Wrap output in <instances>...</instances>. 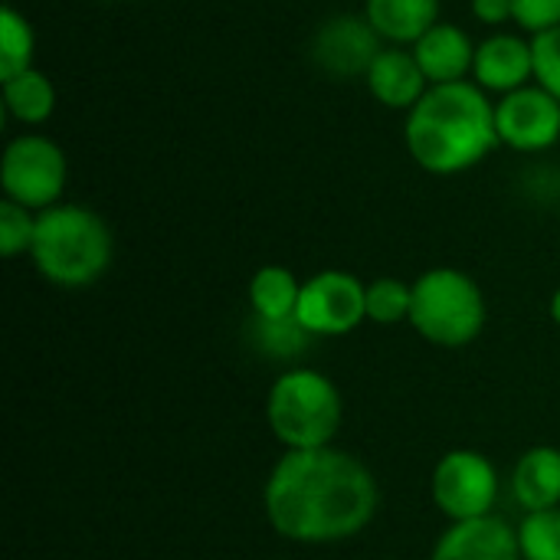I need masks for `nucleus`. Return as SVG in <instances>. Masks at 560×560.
I'll return each instance as SVG.
<instances>
[{"mask_svg":"<svg viewBox=\"0 0 560 560\" xmlns=\"http://www.w3.org/2000/svg\"><path fill=\"white\" fill-rule=\"evenodd\" d=\"M272 528L302 545H328L358 535L377 512V482L351 453L289 450L262 492Z\"/></svg>","mask_w":560,"mask_h":560,"instance_id":"obj_1","label":"nucleus"},{"mask_svg":"<svg viewBox=\"0 0 560 560\" xmlns=\"http://www.w3.org/2000/svg\"><path fill=\"white\" fill-rule=\"evenodd\" d=\"M404 148L433 177H456L479 167L499 144L495 98L472 79L430 85L404 115Z\"/></svg>","mask_w":560,"mask_h":560,"instance_id":"obj_2","label":"nucleus"},{"mask_svg":"<svg viewBox=\"0 0 560 560\" xmlns=\"http://www.w3.org/2000/svg\"><path fill=\"white\" fill-rule=\"evenodd\" d=\"M30 259L46 282L85 289L112 266V230L92 207L56 203L36 213Z\"/></svg>","mask_w":560,"mask_h":560,"instance_id":"obj_3","label":"nucleus"},{"mask_svg":"<svg viewBox=\"0 0 560 560\" xmlns=\"http://www.w3.org/2000/svg\"><path fill=\"white\" fill-rule=\"evenodd\" d=\"M269 427L276 440L289 450H322L335 440L345 407L338 387L318 371L282 374L266 404Z\"/></svg>","mask_w":560,"mask_h":560,"instance_id":"obj_4","label":"nucleus"},{"mask_svg":"<svg viewBox=\"0 0 560 560\" xmlns=\"http://www.w3.org/2000/svg\"><path fill=\"white\" fill-rule=\"evenodd\" d=\"M410 325L440 348H463L486 325V299L463 269L436 266L413 282Z\"/></svg>","mask_w":560,"mask_h":560,"instance_id":"obj_5","label":"nucleus"},{"mask_svg":"<svg viewBox=\"0 0 560 560\" xmlns=\"http://www.w3.org/2000/svg\"><path fill=\"white\" fill-rule=\"evenodd\" d=\"M66 180H69V161L59 141H52L43 131H20L7 141L0 154L3 200L43 213L62 203Z\"/></svg>","mask_w":560,"mask_h":560,"instance_id":"obj_6","label":"nucleus"},{"mask_svg":"<svg viewBox=\"0 0 560 560\" xmlns=\"http://www.w3.org/2000/svg\"><path fill=\"white\" fill-rule=\"evenodd\" d=\"M368 318V285L341 269H325L302 282L295 322L308 335H348Z\"/></svg>","mask_w":560,"mask_h":560,"instance_id":"obj_7","label":"nucleus"},{"mask_svg":"<svg viewBox=\"0 0 560 560\" xmlns=\"http://www.w3.org/2000/svg\"><path fill=\"white\" fill-rule=\"evenodd\" d=\"M499 495L495 466L476 450H453L433 472V499L453 522H472L492 515Z\"/></svg>","mask_w":560,"mask_h":560,"instance_id":"obj_8","label":"nucleus"},{"mask_svg":"<svg viewBox=\"0 0 560 560\" xmlns=\"http://www.w3.org/2000/svg\"><path fill=\"white\" fill-rule=\"evenodd\" d=\"M499 144L518 154H541L560 141V102L538 82L495 98Z\"/></svg>","mask_w":560,"mask_h":560,"instance_id":"obj_9","label":"nucleus"},{"mask_svg":"<svg viewBox=\"0 0 560 560\" xmlns=\"http://www.w3.org/2000/svg\"><path fill=\"white\" fill-rule=\"evenodd\" d=\"M387 43L377 36V30L368 23L364 13H335L318 23L312 33V62L328 79H361L368 75L371 62Z\"/></svg>","mask_w":560,"mask_h":560,"instance_id":"obj_10","label":"nucleus"},{"mask_svg":"<svg viewBox=\"0 0 560 560\" xmlns=\"http://www.w3.org/2000/svg\"><path fill=\"white\" fill-rule=\"evenodd\" d=\"M472 82L502 98L515 89H525L535 82V49L532 36L518 30H495L476 46V62H472Z\"/></svg>","mask_w":560,"mask_h":560,"instance_id":"obj_11","label":"nucleus"},{"mask_svg":"<svg viewBox=\"0 0 560 560\" xmlns=\"http://www.w3.org/2000/svg\"><path fill=\"white\" fill-rule=\"evenodd\" d=\"M476 39L469 36L466 26L440 20L433 30H427L410 49L427 75L430 85H450V82H466L472 79V62H476Z\"/></svg>","mask_w":560,"mask_h":560,"instance_id":"obj_12","label":"nucleus"},{"mask_svg":"<svg viewBox=\"0 0 560 560\" xmlns=\"http://www.w3.org/2000/svg\"><path fill=\"white\" fill-rule=\"evenodd\" d=\"M364 85L371 92V98L381 105V108H390V112H410L430 89L417 56L410 46H384L377 52V59L371 62L368 75H364Z\"/></svg>","mask_w":560,"mask_h":560,"instance_id":"obj_13","label":"nucleus"},{"mask_svg":"<svg viewBox=\"0 0 560 560\" xmlns=\"http://www.w3.org/2000/svg\"><path fill=\"white\" fill-rule=\"evenodd\" d=\"M433 560H525L518 532H512L502 518L486 515L472 522H456L440 541Z\"/></svg>","mask_w":560,"mask_h":560,"instance_id":"obj_14","label":"nucleus"},{"mask_svg":"<svg viewBox=\"0 0 560 560\" xmlns=\"http://www.w3.org/2000/svg\"><path fill=\"white\" fill-rule=\"evenodd\" d=\"M440 0H364V16L387 46H413L440 16Z\"/></svg>","mask_w":560,"mask_h":560,"instance_id":"obj_15","label":"nucleus"},{"mask_svg":"<svg viewBox=\"0 0 560 560\" xmlns=\"http://www.w3.org/2000/svg\"><path fill=\"white\" fill-rule=\"evenodd\" d=\"M56 85L43 69H26L10 79H0V108L10 121L23 125L26 131L46 125L56 112Z\"/></svg>","mask_w":560,"mask_h":560,"instance_id":"obj_16","label":"nucleus"},{"mask_svg":"<svg viewBox=\"0 0 560 560\" xmlns=\"http://www.w3.org/2000/svg\"><path fill=\"white\" fill-rule=\"evenodd\" d=\"M512 489L522 509L548 512L560 505V450L535 446L528 450L512 476Z\"/></svg>","mask_w":560,"mask_h":560,"instance_id":"obj_17","label":"nucleus"},{"mask_svg":"<svg viewBox=\"0 0 560 560\" xmlns=\"http://www.w3.org/2000/svg\"><path fill=\"white\" fill-rule=\"evenodd\" d=\"M302 282L285 266H262L249 279V305L259 322H295Z\"/></svg>","mask_w":560,"mask_h":560,"instance_id":"obj_18","label":"nucleus"},{"mask_svg":"<svg viewBox=\"0 0 560 560\" xmlns=\"http://www.w3.org/2000/svg\"><path fill=\"white\" fill-rule=\"evenodd\" d=\"M36 66V30L16 7L0 10V79L26 72Z\"/></svg>","mask_w":560,"mask_h":560,"instance_id":"obj_19","label":"nucleus"},{"mask_svg":"<svg viewBox=\"0 0 560 560\" xmlns=\"http://www.w3.org/2000/svg\"><path fill=\"white\" fill-rule=\"evenodd\" d=\"M518 545L525 560H560V509L528 512L518 528Z\"/></svg>","mask_w":560,"mask_h":560,"instance_id":"obj_20","label":"nucleus"},{"mask_svg":"<svg viewBox=\"0 0 560 560\" xmlns=\"http://www.w3.org/2000/svg\"><path fill=\"white\" fill-rule=\"evenodd\" d=\"M410 305H413V285L400 279H374L368 285V318L374 325L410 322Z\"/></svg>","mask_w":560,"mask_h":560,"instance_id":"obj_21","label":"nucleus"},{"mask_svg":"<svg viewBox=\"0 0 560 560\" xmlns=\"http://www.w3.org/2000/svg\"><path fill=\"white\" fill-rule=\"evenodd\" d=\"M33 233H36V213L13 200H0V253L7 259L30 253Z\"/></svg>","mask_w":560,"mask_h":560,"instance_id":"obj_22","label":"nucleus"},{"mask_svg":"<svg viewBox=\"0 0 560 560\" xmlns=\"http://www.w3.org/2000/svg\"><path fill=\"white\" fill-rule=\"evenodd\" d=\"M532 49H535V82L560 102V26L541 36H532Z\"/></svg>","mask_w":560,"mask_h":560,"instance_id":"obj_23","label":"nucleus"},{"mask_svg":"<svg viewBox=\"0 0 560 560\" xmlns=\"http://www.w3.org/2000/svg\"><path fill=\"white\" fill-rule=\"evenodd\" d=\"M515 3V30L525 36H541L560 26V0H512Z\"/></svg>","mask_w":560,"mask_h":560,"instance_id":"obj_24","label":"nucleus"},{"mask_svg":"<svg viewBox=\"0 0 560 560\" xmlns=\"http://www.w3.org/2000/svg\"><path fill=\"white\" fill-rule=\"evenodd\" d=\"M469 13L489 30H502L505 23L515 26V3L512 0H469Z\"/></svg>","mask_w":560,"mask_h":560,"instance_id":"obj_25","label":"nucleus"},{"mask_svg":"<svg viewBox=\"0 0 560 560\" xmlns=\"http://www.w3.org/2000/svg\"><path fill=\"white\" fill-rule=\"evenodd\" d=\"M551 318L560 325V289L555 292V299H551Z\"/></svg>","mask_w":560,"mask_h":560,"instance_id":"obj_26","label":"nucleus"}]
</instances>
